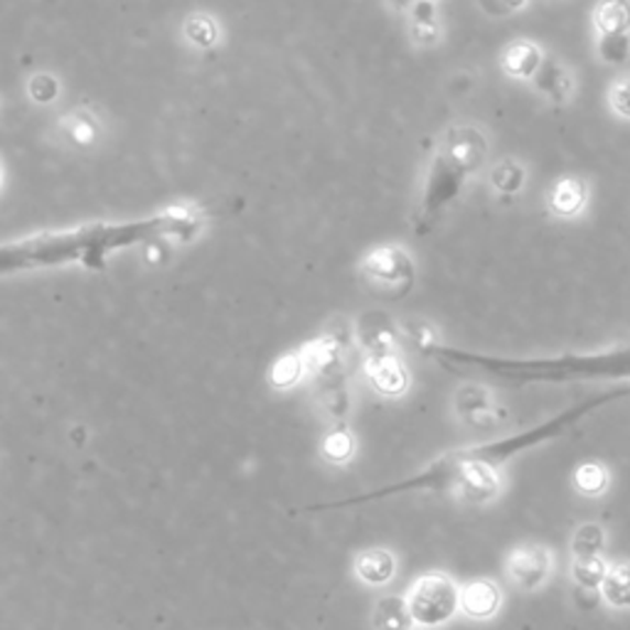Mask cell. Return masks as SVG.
I'll return each instance as SVG.
<instances>
[{
    "instance_id": "cell-1",
    "label": "cell",
    "mask_w": 630,
    "mask_h": 630,
    "mask_svg": "<svg viewBox=\"0 0 630 630\" xmlns=\"http://www.w3.org/2000/svg\"><path fill=\"white\" fill-rule=\"evenodd\" d=\"M205 227L207 213L203 207L171 205L145 217L45 229L0 245V276L65 267L101 271L119 251L145 245H191Z\"/></svg>"
},
{
    "instance_id": "cell-2",
    "label": "cell",
    "mask_w": 630,
    "mask_h": 630,
    "mask_svg": "<svg viewBox=\"0 0 630 630\" xmlns=\"http://www.w3.org/2000/svg\"><path fill=\"white\" fill-rule=\"evenodd\" d=\"M488 139L478 126H454L438 141L428 161L422 197L414 213V232L428 235L441 215L456 203L466 183L488 161Z\"/></svg>"
},
{
    "instance_id": "cell-3",
    "label": "cell",
    "mask_w": 630,
    "mask_h": 630,
    "mask_svg": "<svg viewBox=\"0 0 630 630\" xmlns=\"http://www.w3.org/2000/svg\"><path fill=\"white\" fill-rule=\"evenodd\" d=\"M350 323L345 318H335L328 323V328L313 343H308V348L301 352L303 365H306V374H311L323 409L333 419H338V424H343V419L348 416L350 409Z\"/></svg>"
},
{
    "instance_id": "cell-4",
    "label": "cell",
    "mask_w": 630,
    "mask_h": 630,
    "mask_svg": "<svg viewBox=\"0 0 630 630\" xmlns=\"http://www.w3.org/2000/svg\"><path fill=\"white\" fill-rule=\"evenodd\" d=\"M404 598L412 623L422 630L444 628L460 613V586L444 572L422 574Z\"/></svg>"
},
{
    "instance_id": "cell-5",
    "label": "cell",
    "mask_w": 630,
    "mask_h": 630,
    "mask_svg": "<svg viewBox=\"0 0 630 630\" xmlns=\"http://www.w3.org/2000/svg\"><path fill=\"white\" fill-rule=\"evenodd\" d=\"M365 289L382 301H399L414 289L416 267L412 254L399 245H384L367 251L360 261Z\"/></svg>"
},
{
    "instance_id": "cell-6",
    "label": "cell",
    "mask_w": 630,
    "mask_h": 630,
    "mask_svg": "<svg viewBox=\"0 0 630 630\" xmlns=\"http://www.w3.org/2000/svg\"><path fill=\"white\" fill-rule=\"evenodd\" d=\"M506 574L514 589L524 594L540 591L554 574V554L542 544H524L508 554Z\"/></svg>"
},
{
    "instance_id": "cell-7",
    "label": "cell",
    "mask_w": 630,
    "mask_h": 630,
    "mask_svg": "<svg viewBox=\"0 0 630 630\" xmlns=\"http://www.w3.org/2000/svg\"><path fill=\"white\" fill-rule=\"evenodd\" d=\"M365 374L372 390L382 397H402L409 390V370L397 355H372L365 362Z\"/></svg>"
},
{
    "instance_id": "cell-8",
    "label": "cell",
    "mask_w": 630,
    "mask_h": 630,
    "mask_svg": "<svg viewBox=\"0 0 630 630\" xmlns=\"http://www.w3.org/2000/svg\"><path fill=\"white\" fill-rule=\"evenodd\" d=\"M502 608V591L496 582L476 579L460 586V613L470 621H492Z\"/></svg>"
},
{
    "instance_id": "cell-9",
    "label": "cell",
    "mask_w": 630,
    "mask_h": 630,
    "mask_svg": "<svg viewBox=\"0 0 630 630\" xmlns=\"http://www.w3.org/2000/svg\"><path fill=\"white\" fill-rule=\"evenodd\" d=\"M589 203V185L579 175H564L550 191V213L562 219L579 217Z\"/></svg>"
},
{
    "instance_id": "cell-10",
    "label": "cell",
    "mask_w": 630,
    "mask_h": 630,
    "mask_svg": "<svg viewBox=\"0 0 630 630\" xmlns=\"http://www.w3.org/2000/svg\"><path fill=\"white\" fill-rule=\"evenodd\" d=\"M534 89H537L540 97H544L552 104H566L574 91V79L572 72L566 69L556 57H544L540 69L534 72L532 77Z\"/></svg>"
},
{
    "instance_id": "cell-11",
    "label": "cell",
    "mask_w": 630,
    "mask_h": 630,
    "mask_svg": "<svg viewBox=\"0 0 630 630\" xmlns=\"http://www.w3.org/2000/svg\"><path fill=\"white\" fill-rule=\"evenodd\" d=\"M355 576L365 586L382 589V586L392 584L397 576V556L382 547L365 550L355 556Z\"/></svg>"
},
{
    "instance_id": "cell-12",
    "label": "cell",
    "mask_w": 630,
    "mask_h": 630,
    "mask_svg": "<svg viewBox=\"0 0 630 630\" xmlns=\"http://www.w3.org/2000/svg\"><path fill=\"white\" fill-rule=\"evenodd\" d=\"M360 340L367 350V357L372 355H397V333L394 323L384 313H367L360 321Z\"/></svg>"
},
{
    "instance_id": "cell-13",
    "label": "cell",
    "mask_w": 630,
    "mask_h": 630,
    "mask_svg": "<svg viewBox=\"0 0 630 630\" xmlns=\"http://www.w3.org/2000/svg\"><path fill=\"white\" fill-rule=\"evenodd\" d=\"M542 59H544L542 50L534 45V42L518 40V42H512L506 52H502L500 67L512 79H532L534 72L540 69Z\"/></svg>"
},
{
    "instance_id": "cell-14",
    "label": "cell",
    "mask_w": 630,
    "mask_h": 630,
    "mask_svg": "<svg viewBox=\"0 0 630 630\" xmlns=\"http://www.w3.org/2000/svg\"><path fill=\"white\" fill-rule=\"evenodd\" d=\"M601 598L613 611H630V562L608 566L601 582Z\"/></svg>"
},
{
    "instance_id": "cell-15",
    "label": "cell",
    "mask_w": 630,
    "mask_h": 630,
    "mask_svg": "<svg viewBox=\"0 0 630 630\" xmlns=\"http://www.w3.org/2000/svg\"><path fill=\"white\" fill-rule=\"evenodd\" d=\"M594 25L598 35L630 33V0H601L594 8Z\"/></svg>"
},
{
    "instance_id": "cell-16",
    "label": "cell",
    "mask_w": 630,
    "mask_h": 630,
    "mask_svg": "<svg viewBox=\"0 0 630 630\" xmlns=\"http://www.w3.org/2000/svg\"><path fill=\"white\" fill-rule=\"evenodd\" d=\"M374 630H412V616H409L406 598L382 596L372 611Z\"/></svg>"
},
{
    "instance_id": "cell-17",
    "label": "cell",
    "mask_w": 630,
    "mask_h": 630,
    "mask_svg": "<svg viewBox=\"0 0 630 630\" xmlns=\"http://www.w3.org/2000/svg\"><path fill=\"white\" fill-rule=\"evenodd\" d=\"M572 486L584 498H601L611 488V472L598 460H586V464L576 466Z\"/></svg>"
},
{
    "instance_id": "cell-18",
    "label": "cell",
    "mask_w": 630,
    "mask_h": 630,
    "mask_svg": "<svg viewBox=\"0 0 630 630\" xmlns=\"http://www.w3.org/2000/svg\"><path fill=\"white\" fill-rule=\"evenodd\" d=\"M608 572V564L601 556H582V560L572 562V582L584 591H598L601 582Z\"/></svg>"
},
{
    "instance_id": "cell-19",
    "label": "cell",
    "mask_w": 630,
    "mask_h": 630,
    "mask_svg": "<svg viewBox=\"0 0 630 630\" xmlns=\"http://www.w3.org/2000/svg\"><path fill=\"white\" fill-rule=\"evenodd\" d=\"M606 530L598 522H584L572 537V556L582 560V556H601L606 550Z\"/></svg>"
},
{
    "instance_id": "cell-20",
    "label": "cell",
    "mask_w": 630,
    "mask_h": 630,
    "mask_svg": "<svg viewBox=\"0 0 630 630\" xmlns=\"http://www.w3.org/2000/svg\"><path fill=\"white\" fill-rule=\"evenodd\" d=\"M352 454H355V438L348 432V426L338 424L323 441V456L328 458L330 464L343 466V464H348Z\"/></svg>"
},
{
    "instance_id": "cell-21",
    "label": "cell",
    "mask_w": 630,
    "mask_h": 630,
    "mask_svg": "<svg viewBox=\"0 0 630 630\" xmlns=\"http://www.w3.org/2000/svg\"><path fill=\"white\" fill-rule=\"evenodd\" d=\"M524 177H528V173H524V167L518 163V161H502L496 165V171H492V187L500 195H518L522 187H524Z\"/></svg>"
},
{
    "instance_id": "cell-22",
    "label": "cell",
    "mask_w": 630,
    "mask_h": 630,
    "mask_svg": "<svg viewBox=\"0 0 630 630\" xmlns=\"http://www.w3.org/2000/svg\"><path fill=\"white\" fill-rule=\"evenodd\" d=\"M598 59L604 62V65H611V67H621L630 59V33L623 35H598Z\"/></svg>"
},
{
    "instance_id": "cell-23",
    "label": "cell",
    "mask_w": 630,
    "mask_h": 630,
    "mask_svg": "<svg viewBox=\"0 0 630 630\" xmlns=\"http://www.w3.org/2000/svg\"><path fill=\"white\" fill-rule=\"evenodd\" d=\"M185 35L193 42V45L209 47V45H215V40H217V25L213 23V18L195 15L185 23Z\"/></svg>"
},
{
    "instance_id": "cell-24",
    "label": "cell",
    "mask_w": 630,
    "mask_h": 630,
    "mask_svg": "<svg viewBox=\"0 0 630 630\" xmlns=\"http://www.w3.org/2000/svg\"><path fill=\"white\" fill-rule=\"evenodd\" d=\"M306 374V365H303V355H289L274 367V382L276 387H291L296 384L301 377Z\"/></svg>"
},
{
    "instance_id": "cell-25",
    "label": "cell",
    "mask_w": 630,
    "mask_h": 630,
    "mask_svg": "<svg viewBox=\"0 0 630 630\" xmlns=\"http://www.w3.org/2000/svg\"><path fill=\"white\" fill-rule=\"evenodd\" d=\"M608 101H611V109L618 117L630 119V75L616 79L611 91H608Z\"/></svg>"
},
{
    "instance_id": "cell-26",
    "label": "cell",
    "mask_w": 630,
    "mask_h": 630,
    "mask_svg": "<svg viewBox=\"0 0 630 630\" xmlns=\"http://www.w3.org/2000/svg\"><path fill=\"white\" fill-rule=\"evenodd\" d=\"M478 6L492 18H508L528 6V0H478Z\"/></svg>"
},
{
    "instance_id": "cell-27",
    "label": "cell",
    "mask_w": 630,
    "mask_h": 630,
    "mask_svg": "<svg viewBox=\"0 0 630 630\" xmlns=\"http://www.w3.org/2000/svg\"><path fill=\"white\" fill-rule=\"evenodd\" d=\"M28 89H30V94H33V99H35V101H40V104L52 101V99L57 97V91H59L55 77H47V75L35 77L33 82H30V87H28Z\"/></svg>"
},
{
    "instance_id": "cell-28",
    "label": "cell",
    "mask_w": 630,
    "mask_h": 630,
    "mask_svg": "<svg viewBox=\"0 0 630 630\" xmlns=\"http://www.w3.org/2000/svg\"><path fill=\"white\" fill-rule=\"evenodd\" d=\"M419 0H390V6L394 8V10H404V8H412V6H416Z\"/></svg>"
}]
</instances>
